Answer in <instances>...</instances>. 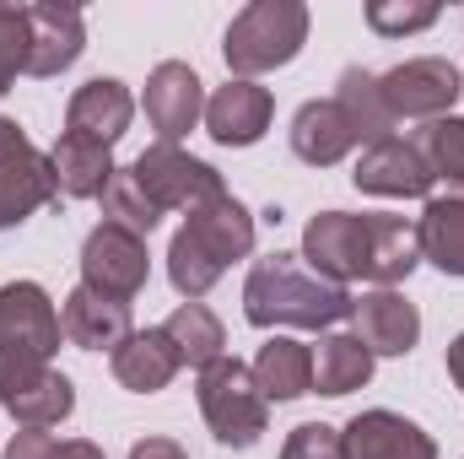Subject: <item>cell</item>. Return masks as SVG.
Returning <instances> with one entry per match:
<instances>
[{"mask_svg": "<svg viewBox=\"0 0 464 459\" xmlns=\"http://www.w3.org/2000/svg\"><path fill=\"white\" fill-rule=\"evenodd\" d=\"M351 319H356V341L367 346L372 356H405L411 346L421 341V314L394 287L351 298Z\"/></svg>", "mask_w": 464, "mask_h": 459, "instance_id": "cell-13", "label": "cell"}, {"mask_svg": "<svg viewBox=\"0 0 464 459\" xmlns=\"http://www.w3.org/2000/svg\"><path fill=\"white\" fill-rule=\"evenodd\" d=\"M0 405H5L22 427L44 433V427L65 422V416L76 411V389H71V378L54 373L49 362H27V356H5V351H0Z\"/></svg>", "mask_w": 464, "mask_h": 459, "instance_id": "cell-7", "label": "cell"}, {"mask_svg": "<svg viewBox=\"0 0 464 459\" xmlns=\"http://www.w3.org/2000/svg\"><path fill=\"white\" fill-rule=\"evenodd\" d=\"M130 114H135L130 87L114 82V76H98V82L76 87V98H71V109H65V130H76V135H87V141L114 146L119 135L130 130Z\"/></svg>", "mask_w": 464, "mask_h": 459, "instance_id": "cell-19", "label": "cell"}, {"mask_svg": "<svg viewBox=\"0 0 464 459\" xmlns=\"http://www.w3.org/2000/svg\"><path fill=\"white\" fill-rule=\"evenodd\" d=\"M303 44H308V5L303 0H254L232 16L222 54H227L232 76L248 82V76H265V71L297 60Z\"/></svg>", "mask_w": 464, "mask_h": 459, "instance_id": "cell-4", "label": "cell"}, {"mask_svg": "<svg viewBox=\"0 0 464 459\" xmlns=\"http://www.w3.org/2000/svg\"><path fill=\"white\" fill-rule=\"evenodd\" d=\"M162 336L179 346V356L189 362V367H211L217 356H222V319L206 308V303H179L173 314H168V325H162Z\"/></svg>", "mask_w": 464, "mask_h": 459, "instance_id": "cell-27", "label": "cell"}, {"mask_svg": "<svg viewBox=\"0 0 464 459\" xmlns=\"http://www.w3.org/2000/svg\"><path fill=\"white\" fill-rule=\"evenodd\" d=\"M5 459H103V449L87 444V438H54V433L22 427V433L5 444Z\"/></svg>", "mask_w": 464, "mask_h": 459, "instance_id": "cell-31", "label": "cell"}, {"mask_svg": "<svg viewBox=\"0 0 464 459\" xmlns=\"http://www.w3.org/2000/svg\"><path fill=\"white\" fill-rule=\"evenodd\" d=\"M341 444H346V459H438V444L416 422H405L394 411H362V416H351Z\"/></svg>", "mask_w": 464, "mask_h": 459, "instance_id": "cell-14", "label": "cell"}, {"mask_svg": "<svg viewBox=\"0 0 464 459\" xmlns=\"http://www.w3.org/2000/svg\"><path fill=\"white\" fill-rule=\"evenodd\" d=\"M49 162H54V184H60L65 200H103V190H109V179H114L109 146H103V141H87V135H76V130H65V135L54 141Z\"/></svg>", "mask_w": 464, "mask_h": 459, "instance_id": "cell-20", "label": "cell"}, {"mask_svg": "<svg viewBox=\"0 0 464 459\" xmlns=\"http://www.w3.org/2000/svg\"><path fill=\"white\" fill-rule=\"evenodd\" d=\"M130 173H135V184L146 190V200H151L157 211H195V206L227 195V190H222V173H217L211 162H200V157H189V151H179V146H162V141L146 146V151L130 162Z\"/></svg>", "mask_w": 464, "mask_h": 459, "instance_id": "cell-6", "label": "cell"}, {"mask_svg": "<svg viewBox=\"0 0 464 459\" xmlns=\"http://www.w3.org/2000/svg\"><path fill=\"white\" fill-rule=\"evenodd\" d=\"M265 405L270 400L259 395L254 373L237 356H217L211 367H200V416H206V427H211L217 444H227V449L259 444L265 416H270Z\"/></svg>", "mask_w": 464, "mask_h": 459, "instance_id": "cell-5", "label": "cell"}, {"mask_svg": "<svg viewBox=\"0 0 464 459\" xmlns=\"http://www.w3.org/2000/svg\"><path fill=\"white\" fill-rule=\"evenodd\" d=\"M27 49H33L27 11H16V5H0V93H11V82L27 71Z\"/></svg>", "mask_w": 464, "mask_h": 459, "instance_id": "cell-32", "label": "cell"}, {"mask_svg": "<svg viewBox=\"0 0 464 459\" xmlns=\"http://www.w3.org/2000/svg\"><path fill=\"white\" fill-rule=\"evenodd\" d=\"M103 217L119 222V228H130L135 238H146V232L162 222V211L146 200V190L135 184L130 168H114V179H109V190H103Z\"/></svg>", "mask_w": 464, "mask_h": 459, "instance_id": "cell-29", "label": "cell"}, {"mask_svg": "<svg viewBox=\"0 0 464 459\" xmlns=\"http://www.w3.org/2000/svg\"><path fill=\"white\" fill-rule=\"evenodd\" d=\"M281 459H346V444H341L335 427H324V422H303V427L286 438Z\"/></svg>", "mask_w": 464, "mask_h": 459, "instance_id": "cell-33", "label": "cell"}, {"mask_svg": "<svg viewBox=\"0 0 464 459\" xmlns=\"http://www.w3.org/2000/svg\"><path fill=\"white\" fill-rule=\"evenodd\" d=\"M335 103H341V114L351 119L356 141H367V146H372V141H383V135L394 130V114H389V103H383V93H378V76H372V71H362V65L341 71Z\"/></svg>", "mask_w": 464, "mask_h": 459, "instance_id": "cell-25", "label": "cell"}, {"mask_svg": "<svg viewBox=\"0 0 464 459\" xmlns=\"http://www.w3.org/2000/svg\"><path fill=\"white\" fill-rule=\"evenodd\" d=\"M416 151L427 157L432 179H449L454 190H464V119H454V114L432 119V124L416 135Z\"/></svg>", "mask_w": 464, "mask_h": 459, "instance_id": "cell-28", "label": "cell"}, {"mask_svg": "<svg viewBox=\"0 0 464 459\" xmlns=\"http://www.w3.org/2000/svg\"><path fill=\"white\" fill-rule=\"evenodd\" d=\"M449 378H454V384L464 389V336H459L454 346H449Z\"/></svg>", "mask_w": 464, "mask_h": 459, "instance_id": "cell-36", "label": "cell"}, {"mask_svg": "<svg viewBox=\"0 0 464 459\" xmlns=\"http://www.w3.org/2000/svg\"><path fill=\"white\" fill-rule=\"evenodd\" d=\"M60 314L49 303V292L38 281H11L0 287V351L5 356H27V362H49L60 351Z\"/></svg>", "mask_w": 464, "mask_h": 459, "instance_id": "cell-8", "label": "cell"}, {"mask_svg": "<svg viewBox=\"0 0 464 459\" xmlns=\"http://www.w3.org/2000/svg\"><path fill=\"white\" fill-rule=\"evenodd\" d=\"M459 98H464V71H459Z\"/></svg>", "mask_w": 464, "mask_h": 459, "instance_id": "cell-37", "label": "cell"}, {"mask_svg": "<svg viewBox=\"0 0 464 459\" xmlns=\"http://www.w3.org/2000/svg\"><path fill=\"white\" fill-rule=\"evenodd\" d=\"M243 314L259 330H276V325L330 330L335 319L351 314V292L314 276L303 265V254H265V259H254V270L243 281Z\"/></svg>", "mask_w": 464, "mask_h": 459, "instance_id": "cell-2", "label": "cell"}, {"mask_svg": "<svg viewBox=\"0 0 464 459\" xmlns=\"http://www.w3.org/2000/svg\"><path fill=\"white\" fill-rule=\"evenodd\" d=\"M49 200H60V184H54V162L44 151L27 146V151H16V157L0 162V228L27 222Z\"/></svg>", "mask_w": 464, "mask_h": 459, "instance_id": "cell-18", "label": "cell"}, {"mask_svg": "<svg viewBox=\"0 0 464 459\" xmlns=\"http://www.w3.org/2000/svg\"><path fill=\"white\" fill-rule=\"evenodd\" d=\"M27 33H33V49H27V76H60L82 60V11L76 5H27Z\"/></svg>", "mask_w": 464, "mask_h": 459, "instance_id": "cell-15", "label": "cell"}, {"mask_svg": "<svg viewBox=\"0 0 464 459\" xmlns=\"http://www.w3.org/2000/svg\"><path fill=\"white\" fill-rule=\"evenodd\" d=\"M303 259H308L314 276H324L335 287H346L356 276H367L378 287H394L421 265V243H416V228L405 217L319 211L303 232Z\"/></svg>", "mask_w": 464, "mask_h": 459, "instance_id": "cell-1", "label": "cell"}, {"mask_svg": "<svg viewBox=\"0 0 464 459\" xmlns=\"http://www.w3.org/2000/svg\"><path fill=\"white\" fill-rule=\"evenodd\" d=\"M16 151H27V135H22V124H16V119L0 114V162H5V157H16Z\"/></svg>", "mask_w": 464, "mask_h": 459, "instance_id": "cell-35", "label": "cell"}, {"mask_svg": "<svg viewBox=\"0 0 464 459\" xmlns=\"http://www.w3.org/2000/svg\"><path fill=\"white\" fill-rule=\"evenodd\" d=\"M372 378V351L356 336H324L314 351V389L319 395H351Z\"/></svg>", "mask_w": 464, "mask_h": 459, "instance_id": "cell-26", "label": "cell"}, {"mask_svg": "<svg viewBox=\"0 0 464 459\" xmlns=\"http://www.w3.org/2000/svg\"><path fill=\"white\" fill-rule=\"evenodd\" d=\"M60 330H65V341L71 346H87V351H103V346L119 351V346L135 336V330H130V303L92 292L87 281L65 298V308H60Z\"/></svg>", "mask_w": 464, "mask_h": 459, "instance_id": "cell-16", "label": "cell"}, {"mask_svg": "<svg viewBox=\"0 0 464 459\" xmlns=\"http://www.w3.org/2000/svg\"><path fill=\"white\" fill-rule=\"evenodd\" d=\"M179 367H184V356H179V346L168 341L162 330H135V336L114 351V378L124 389H135V395L168 389V384L179 378Z\"/></svg>", "mask_w": 464, "mask_h": 459, "instance_id": "cell-21", "label": "cell"}, {"mask_svg": "<svg viewBox=\"0 0 464 459\" xmlns=\"http://www.w3.org/2000/svg\"><path fill=\"white\" fill-rule=\"evenodd\" d=\"M146 265H151L146 259V238H135L119 222L92 228L87 243H82V281L92 292H103V298H119V303H130L146 287Z\"/></svg>", "mask_w": 464, "mask_h": 459, "instance_id": "cell-9", "label": "cell"}, {"mask_svg": "<svg viewBox=\"0 0 464 459\" xmlns=\"http://www.w3.org/2000/svg\"><path fill=\"white\" fill-rule=\"evenodd\" d=\"M200 114H206L200 76H195L184 60H162V65L146 76V119H151L157 141H162V146H179V135H189Z\"/></svg>", "mask_w": 464, "mask_h": 459, "instance_id": "cell-12", "label": "cell"}, {"mask_svg": "<svg viewBox=\"0 0 464 459\" xmlns=\"http://www.w3.org/2000/svg\"><path fill=\"white\" fill-rule=\"evenodd\" d=\"M276 114V98L259 82H227L211 103H206V130L217 146H254Z\"/></svg>", "mask_w": 464, "mask_h": 459, "instance_id": "cell-17", "label": "cell"}, {"mask_svg": "<svg viewBox=\"0 0 464 459\" xmlns=\"http://www.w3.org/2000/svg\"><path fill=\"white\" fill-rule=\"evenodd\" d=\"M432 22H438L432 0H372L367 5V27L383 33V38H405V33H421Z\"/></svg>", "mask_w": 464, "mask_h": 459, "instance_id": "cell-30", "label": "cell"}, {"mask_svg": "<svg viewBox=\"0 0 464 459\" xmlns=\"http://www.w3.org/2000/svg\"><path fill=\"white\" fill-rule=\"evenodd\" d=\"M130 459H189L173 438H140L135 449H130Z\"/></svg>", "mask_w": 464, "mask_h": 459, "instance_id": "cell-34", "label": "cell"}, {"mask_svg": "<svg viewBox=\"0 0 464 459\" xmlns=\"http://www.w3.org/2000/svg\"><path fill=\"white\" fill-rule=\"evenodd\" d=\"M248 249H254V217L243 211L237 195H217V200L195 206L189 222L179 228L173 249H168V276L189 303H200L222 281V270L232 259H243Z\"/></svg>", "mask_w": 464, "mask_h": 459, "instance_id": "cell-3", "label": "cell"}, {"mask_svg": "<svg viewBox=\"0 0 464 459\" xmlns=\"http://www.w3.org/2000/svg\"><path fill=\"white\" fill-rule=\"evenodd\" d=\"M248 373H254V384H259L265 400H303L314 389V351L303 341L276 336V341L259 346V356H254Z\"/></svg>", "mask_w": 464, "mask_h": 459, "instance_id": "cell-23", "label": "cell"}, {"mask_svg": "<svg viewBox=\"0 0 464 459\" xmlns=\"http://www.w3.org/2000/svg\"><path fill=\"white\" fill-rule=\"evenodd\" d=\"M351 146H356V130H351V119L341 114L335 98H330V103H303V109H297V119H292V151H297L303 162L335 168Z\"/></svg>", "mask_w": 464, "mask_h": 459, "instance_id": "cell-22", "label": "cell"}, {"mask_svg": "<svg viewBox=\"0 0 464 459\" xmlns=\"http://www.w3.org/2000/svg\"><path fill=\"white\" fill-rule=\"evenodd\" d=\"M378 93L394 119H443L459 98V71L449 60H405L389 76H378Z\"/></svg>", "mask_w": 464, "mask_h": 459, "instance_id": "cell-10", "label": "cell"}, {"mask_svg": "<svg viewBox=\"0 0 464 459\" xmlns=\"http://www.w3.org/2000/svg\"><path fill=\"white\" fill-rule=\"evenodd\" d=\"M421 259H432L443 276H464V200H427L416 222Z\"/></svg>", "mask_w": 464, "mask_h": 459, "instance_id": "cell-24", "label": "cell"}, {"mask_svg": "<svg viewBox=\"0 0 464 459\" xmlns=\"http://www.w3.org/2000/svg\"><path fill=\"white\" fill-rule=\"evenodd\" d=\"M356 190L367 195H389V200H421L432 190V168L427 157L416 151V141H400V135H383L362 151L356 162Z\"/></svg>", "mask_w": 464, "mask_h": 459, "instance_id": "cell-11", "label": "cell"}]
</instances>
